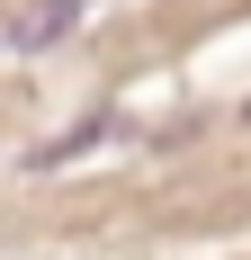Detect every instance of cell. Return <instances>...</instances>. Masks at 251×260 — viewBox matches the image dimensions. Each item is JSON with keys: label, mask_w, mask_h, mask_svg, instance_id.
Wrapping results in <instances>:
<instances>
[{"label": "cell", "mask_w": 251, "mask_h": 260, "mask_svg": "<svg viewBox=\"0 0 251 260\" xmlns=\"http://www.w3.org/2000/svg\"><path fill=\"white\" fill-rule=\"evenodd\" d=\"M81 18H90V0H27L18 18H9V45L36 54V45H54V36H72Z\"/></svg>", "instance_id": "1"}]
</instances>
